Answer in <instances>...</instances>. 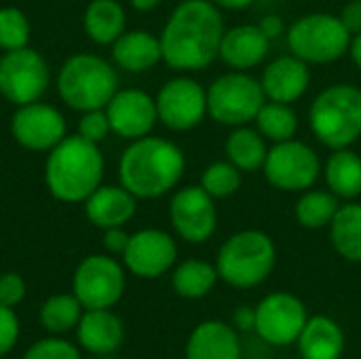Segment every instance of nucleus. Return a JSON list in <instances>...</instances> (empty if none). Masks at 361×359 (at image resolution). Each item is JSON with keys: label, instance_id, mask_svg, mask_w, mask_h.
Wrapping results in <instances>:
<instances>
[{"label": "nucleus", "instance_id": "nucleus-16", "mask_svg": "<svg viewBox=\"0 0 361 359\" xmlns=\"http://www.w3.org/2000/svg\"><path fill=\"white\" fill-rule=\"evenodd\" d=\"M178 258V245L171 235L159 229H144L131 235L123 254L125 267L144 279H154L167 273Z\"/></svg>", "mask_w": 361, "mask_h": 359}, {"label": "nucleus", "instance_id": "nucleus-33", "mask_svg": "<svg viewBox=\"0 0 361 359\" xmlns=\"http://www.w3.org/2000/svg\"><path fill=\"white\" fill-rule=\"evenodd\" d=\"M241 180H243L241 169H237L231 161H218L205 167L201 176V186L214 199H226L241 188Z\"/></svg>", "mask_w": 361, "mask_h": 359}, {"label": "nucleus", "instance_id": "nucleus-46", "mask_svg": "<svg viewBox=\"0 0 361 359\" xmlns=\"http://www.w3.org/2000/svg\"><path fill=\"white\" fill-rule=\"evenodd\" d=\"M104 359H114V358H104Z\"/></svg>", "mask_w": 361, "mask_h": 359}, {"label": "nucleus", "instance_id": "nucleus-7", "mask_svg": "<svg viewBox=\"0 0 361 359\" xmlns=\"http://www.w3.org/2000/svg\"><path fill=\"white\" fill-rule=\"evenodd\" d=\"M349 30L341 17L330 13L305 15L288 30V47L292 55L307 63H332L349 51Z\"/></svg>", "mask_w": 361, "mask_h": 359}, {"label": "nucleus", "instance_id": "nucleus-22", "mask_svg": "<svg viewBox=\"0 0 361 359\" xmlns=\"http://www.w3.org/2000/svg\"><path fill=\"white\" fill-rule=\"evenodd\" d=\"M76 336L89 353L110 355L123 345L125 326L110 309H87L78 322Z\"/></svg>", "mask_w": 361, "mask_h": 359}, {"label": "nucleus", "instance_id": "nucleus-12", "mask_svg": "<svg viewBox=\"0 0 361 359\" xmlns=\"http://www.w3.org/2000/svg\"><path fill=\"white\" fill-rule=\"evenodd\" d=\"M154 102L159 121L171 131L195 129L207 114V89L188 76L167 80Z\"/></svg>", "mask_w": 361, "mask_h": 359}, {"label": "nucleus", "instance_id": "nucleus-35", "mask_svg": "<svg viewBox=\"0 0 361 359\" xmlns=\"http://www.w3.org/2000/svg\"><path fill=\"white\" fill-rule=\"evenodd\" d=\"M23 359H80L74 345L61 339H44L27 349Z\"/></svg>", "mask_w": 361, "mask_h": 359}, {"label": "nucleus", "instance_id": "nucleus-20", "mask_svg": "<svg viewBox=\"0 0 361 359\" xmlns=\"http://www.w3.org/2000/svg\"><path fill=\"white\" fill-rule=\"evenodd\" d=\"M271 49V38L260 30V25H235L224 32L220 44V59L239 72L256 68Z\"/></svg>", "mask_w": 361, "mask_h": 359}, {"label": "nucleus", "instance_id": "nucleus-32", "mask_svg": "<svg viewBox=\"0 0 361 359\" xmlns=\"http://www.w3.org/2000/svg\"><path fill=\"white\" fill-rule=\"evenodd\" d=\"M80 317H82V305L76 296L70 294L51 296L40 309V322L53 334H63L72 330L74 326H78Z\"/></svg>", "mask_w": 361, "mask_h": 359}, {"label": "nucleus", "instance_id": "nucleus-43", "mask_svg": "<svg viewBox=\"0 0 361 359\" xmlns=\"http://www.w3.org/2000/svg\"><path fill=\"white\" fill-rule=\"evenodd\" d=\"M214 2L218 8H226V11H241V8H247L254 0H209Z\"/></svg>", "mask_w": 361, "mask_h": 359}, {"label": "nucleus", "instance_id": "nucleus-30", "mask_svg": "<svg viewBox=\"0 0 361 359\" xmlns=\"http://www.w3.org/2000/svg\"><path fill=\"white\" fill-rule=\"evenodd\" d=\"M254 123L260 135L273 144L292 140L298 131V114L294 112V108L290 104L271 102V99L262 104Z\"/></svg>", "mask_w": 361, "mask_h": 359}, {"label": "nucleus", "instance_id": "nucleus-19", "mask_svg": "<svg viewBox=\"0 0 361 359\" xmlns=\"http://www.w3.org/2000/svg\"><path fill=\"white\" fill-rule=\"evenodd\" d=\"M243 347L239 330L233 326L209 320L199 324L186 343V359H241Z\"/></svg>", "mask_w": 361, "mask_h": 359}, {"label": "nucleus", "instance_id": "nucleus-42", "mask_svg": "<svg viewBox=\"0 0 361 359\" xmlns=\"http://www.w3.org/2000/svg\"><path fill=\"white\" fill-rule=\"evenodd\" d=\"M260 30L273 40V38H277L281 32H283V21H281V17H277V15H267L260 23Z\"/></svg>", "mask_w": 361, "mask_h": 359}, {"label": "nucleus", "instance_id": "nucleus-17", "mask_svg": "<svg viewBox=\"0 0 361 359\" xmlns=\"http://www.w3.org/2000/svg\"><path fill=\"white\" fill-rule=\"evenodd\" d=\"M106 114L112 131L127 140L148 135L159 121L154 97L140 89L116 91L106 106Z\"/></svg>", "mask_w": 361, "mask_h": 359}, {"label": "nucleus", "instance_id": "nucleus-5", "mask_svg": "<svg viewBox=\"0 0 361 359\" xmlns=\"http://www.w3.org/2000/svg\"><path fill=\"white\" fill-rule=\"evenodd\" d=\"M309 123L315 138L332 148H351L361 138V89L338 83L324 89L311 104Z\"/></svg>", "mask_w": 361, "mask_h": 359}, {"label": "nucleus", "instance_id": "nucleus-13", "mask_svg": "<svg viewBox=\"0 0 361 359\" xmlns=\"http://www.w3.org/2000/svg\"><path fill=\"white\" fill-rule=\"evenodd\" d=\"M125 292V271L110 256H89L74 273V296L85 309H110Z\"/></svg>", "mask_w": 361, "mask_h": 359}, {"label": "nucleus", "instance_id": "nucleus-15", "mask_svg": "<svg viewBox=\"0 0 361 359\" xmlns=\"http://www.w3.org/2000/svg\"><path fill=\"white\" fill-rule=\"evenodd\" d=\"M11 133L23 148L44 152L66 138V121L53 106L32 102L17 108L11 118Z\"/></svg>", "mask_w": 361, "mask_h": 359}, {"label": "nucleus", "instance_id": "nucleus-37", "mask_svg": "<svg viewBox=\"0 0 361 359\" xmlns=\"http://www.w3.org/2000/svg\"><path fill=\"white\" fill-rule=\"evenodd\" d=\"M19 339V322L11 307L0 305V358L6 355Z\"/></svg>", "mask_w": 361, "mask_h": 359}, {"label": "nucleus", "instance_id": "nucleus-31", "mask_svg": "<svg viewBox=\"0 0 361 359\" xmlns=\"http://www.w3.org/2000/svg\"><path fill=\"white\" fill-rule=\"evenodd\" d=\"M341 207V201L330 190H305L296 203V220L300 226L319 231L328 229Z\"/></svg>", "mask_w": 361, "mask_h": 359}, {"label": "nucleus", "instance_id": "nucleus-2", "mask_svg": "<svg viewBox=\"0 0 361 359\" xmlns=\"http://www.w3.org/2000/svg\"><path fill=\"white\" fill-rule=\"evenodd\" d=\"M186 159L180 146L163 138H137L121 157L118 178L135 199L167 195L182 180Z\"/></svg>", "mask_w": 361, "mask_h": 359}, {"label": "nucleus", "instance_id": "nucleus-29", "mask_svg": "<svg viewBox=\"0 0 361 359\" xmlns=\"http://www.w3.org/2000/svg\"><path fill=\"white\" fill-rule=\"evenodd\" d=\"M218 279L220 275H218L216 264L192 258L176 267L171 286L178 296L186 300H199V298H205L216 288Z\"/></svg>", "mask_w": 361, "mask_h": 359}, {"label": "nucleus", "instance_id": "nucleus-11", "mask_svg": "<svg viewBox=\"0 0 361 359\" xmlns=\"http://www.w3.org/2000/svg\"><path fill=\"white\" fill-rule=\"evenodd\" d=\"M254 311V332L273 347L294 345L309 320L305 303L290 292H273L264 296Z\"/></svg>", "mask_w": 361, "mask_h": 359}, {"label": "nucleus", "instance_id": "nucleus-25", "mask_svg": "<svg viewBox=\"0 0 361 359\" xmlns=\"http://www.w3.org/2000/svg\"><path fill=\"white\" fill-rule=\"evenodd\" d=\"M328 190L338 199L355 201L361 195V157L351 148L334 150L324 167Z\"/></svg>", "mask_w": 361, "mask_h": 359}, {"label": "nucleus", "instance_id": "nucleus-18", "mask_svg": "<svg viewBox=\"0 0 361 359\" xmlns=\"http://www.w3.org/2000/svg\"><path fill=\"white\" fill-rule=\"evenodd\" d=\"M260 85H262L267 99L281 102V104H294L307 93V89L311 85L309 63L296 55L277 57L262 72Z\"/></svg>", "mask_w": 361, "mask_h": 359}, {"label": "nucleus", "instance_id": "nucleus-6", "mask_svg": "<svg viewBox=\"0 0 361 359\" xmlns=\"http://www.w3.org/2000/svg\"><path fill=\"white\" fill-rule=\"evenodd\" d=\"M57 91L72 110H99L106 108L112 95L118 91V78L106 59L91 53H78L61 66Z\"/></svg>", "mask_w": 361, "mask_h": 359}, {"label": "nucleus", "instance_id": "nucleus-38", "mask_svg": "<svg viewBox=\"0 0 361 359\" xmlns=\"http://www.w3.org/2000/svg\"><path fill=\"white\" fill-rule=\"evenodd\" d=\"M25 296V284L17 273H4L0 277V305L17 307Z\"/></svg>", "mask_w": 361, "mask_h": 359}, {"label": "nucleus", "instance_id": "nucleus-34", "mask_svg": "<svg viewBox=\"0 0 361 359\" xmlns=\"http://www.w3.org/2000/svg\"><path fill=\"white\" fill-rule=\"evenodd\" d=\"M30 40V21L27 17L13 6L0 8V49L15 51L27 47Z\"/></svg>", "mask_w": 361, "mask_h": 359}, {"label": "nucleus", "instance_id": "nucleus-41", "mask_svg": "<svg viewBox=\"0 0 361 359\" xmlns=\"http://www.w3.org/2000/svg\"><path fill=\"white\" fill-rule=\"evenodd\" d=\"M235 324H237V330H254V324H256V311L250 309V307H241L237 309L235 313Z\"/></svg>", "mask_w": 361, "mask_h": 359}, {"label": "nucleus", "instance_id": "nucleus-28", "mask_svg": "<svg viewBox=\"0 0 361 359\" xmlns=\"http://www.w3.org/2000/svg\"><path fill=\"white\" fill-rule=\"evenodd\" d=\"M226 154L228 161L243 174L258 171L264 167L269 154L267 140L260 135L258 129H250L245 125L235 127V131L226 140Z\"/></svg>", "mask_w": 361, "mask_h": 359}, {"label": "nucleus", "instance_id": "nucleus-24", "mask_svg": "<svg viewBox=\"0 0 361 359\" xmlns=\"http://www.w3.org/2000/svg\"><path fill=\"white\" fill-rule=\"evenodd\" d=\"M112 57L127 72H146L163 59L161 40L144 30L125 32L112 44Z\"/></svg>", "mask_w": 361, "mask_h": 359}, {"label": "nucleus", "instance_id": "nucleus-44", "mask_svg": "<svg viewBox=\"0 0 361 359\" xmlns=\"http://www.w3.org/2000/svg\"><path fill=\"white\" fill-rule=\"evenodd\" d=\"M349 55H351V59H353V63L357 66L361 70V32L360 34H355V36H351V44H349Z\"/></svg>", "mask_w": 361, "mask_h": 359}, {"label": "nucleus", "instance_id": "nucleus-21", "mask_svg": "<svg viewBox=\"0 0 361 359\" xmlns=\"http://www.w3.org/2000/svg\"><path fill=\"white\" fill-rule=\"evenodd\" d=\"M135 201L137 199L125 186H99L87 197L85 212L97 229H116L133 218Z\"/></svg>", "mask_w": 361, "mask_h": 359}, {"label": "nucleus", "instance_id": "nucleus-40", "mask_svg": "<svg viewBox=\"0 0 361 359\" xmlns=\"http://www.w3.org/2000/svg\"><path fill=\"white\" fill-rule=\"evenodd\" d=\"M129 239L131 235H127L123 231V226H116V229H106V235H104V245L110 254H125L127 245H129Z\"/></svg>", "mask_w": 361, "mask_h": 359}, {"label": "nucleus", "instance_id": "nucleus-23", "mask_svg": "<svg viewBox=\"0 0 361 359\" xmlns=\"http://www.w3.org/2000/svg\"><path fill=\"white\" fill-rule=\"evenodd\" d=\"M296 343L302 359H341L347 347L343 328L328 315L309 317Z\"/></svg>", "mask_w": 361, "mask_h": 359}, {"label": "nucleus", "instance_id": "nucleus-8", "mask_svg": "<svg viewBox=\"0 0 361 359\" xmlns=\"http://www.w3.org/2000/svg\"><path fill=\"white\" fill-rule=\"evenodd\" d=\"M264 102L260 80L239 70L218 76L207 89V114L228 127L252 123Z\"/></svg>", "mask_w": 361, "mask_h": 359}, {"label": "nucleus", "instance_id": "nucleus-45", "mask_svg": "<svg viewBox=\"0 0 361 359\" xmlns=\"http://www.w3.org/2000/svg\"><path fill=\"white\" fill-rule=\"evenodd\" d=\"M161 4V0H131V6L137 11H152Z\"/></svg>", "mask_w": 361, "mask_h": 359}, {"label": "nucleus", "instance_id": "nucleus-36", "mask_svg": "<svg viewBox=\"0 0 361 359\" xmlns=\"http://www.w3.org/2000/svg\"><path fill=\"white\" fill-rule=\"evenodd\" d=\"M110 131H112V127H110V121H108V114L104 108L82 112V118L78 123V135H82L85 140H89L93 144H99L102 140H106V135Z\"/></svg>", "mask_w": 361, "mask_h": 359}, {"label": "nucleus", "instance_id": "nucleus-1", "mask_svg": "<svg viewBox=\"0 0 361 359\" xmlns=\"http://www.w3.org/2000/svg\"><path fill=\"white\" fill-rule=\"evenodd\" d=\"M224 32L222 8L209 0H184L159 36L163 59L173 70H203L218 59Z\"/></svg>", "mask_w": 361, "mask_h": 359}, {"label": "nucleus", "instance_id": "nucleus-3", "mask_svg": "<svg viewBox=\"0 0 361 359\" xmlns=\"http://www.w3.org/2000/svg\"><path fill=\"white\" fill-rule=\"evenodd\" d=\"M104 157L97 144L82 135H66L49 150L44 182L49 193L66 203H80L102 186Z\"/></svg>", "mask_w": 361, "mask_h": 359}, {"label": "nucleus", "instance_id": "nucleus-14", "mask_svg": "<svg viewBox=\"0 0 361 359\" xmlns=\"http://www.w3.org/2000/svg\"><path fill=\"white\" fill-rule=\"evenodd\" d=\"M169 220L184 241L205 243L218 226L214 197L201 184L180 188L169 203Z\"/></svg>", "mask_w": 361, "mask_h": 359}, {"label": "nucleus", "instance_id": "nucleus-10", "mask_svg": "<svg viewBox=\"0 0 361 359\" xmlns=\"http://www.w3.org/2000/svg\"><path fill=\"white\" fill-rule=\"evenodd\" d=\"M49 87V66L34 49L6 51L0 59V95L11 104L38 102Z\"/></svg>", "mask_w": 361, "mask_h": 359}, {"label": "nucleus", "instance_id": "nucleus-26", "mask_svg": "<svg viewBox=\"0 0 361 359\" xmlns=\"http://www.w3.org/2000/svg\"><path fill=\"white\" fill-rule=\"evenodd\" d=\"M85 32L97 44H114L125 34V11L116 0H91L85 11Z\"/></svg>", "mask_w": 361, "mask_h": 359}, {"label": "nucleus", "instance_id": "nucleus-39", "mask_svg": "<svg viewBox=\"0 0 361 359\" xmlns=\"http://www.w3.org/2000/svg\"><path fill=\"white\" fill-rule=\"evenodd\" d=\"M341 21L345 23V28L349 30L351 36L361 32V0H351L343 6L341 11Z\"/></svg>", "mask_w": 361, "mask_h": 359}, {"label": "nucleus", "instance_id": "nucleus-9", "mask_svg": "<svg viewBox=\"0 0 361 359\" xmlns=\"http://www.w3.org/2000/svg\"><path fill=\"white\" fill-rule=\"evenodd\" d=\"M262 171L273 188L283 193H305L317 182L322 163L309 144L292 138L269 148Z\"/></svg>", "mask_w": 361, "mask_h": 359}, {"label": "nucleus", "instance_id": "nucleus-27", "mask_svg": "<svg viewBox=\"0 0 361 359\" xmlns=\"http://www.w3.org/2000/svg\"><path fill=\"white\" fill-rule=\"evenodd\" d=\"M328 229L336 254L349 262H361V203L341 205Z\"/></svg>", "mask_w": 361, "mask_h": 359}, {"label": "nucleus", "instance_id": "nucleus-4", "mask_svg": "<svg viewBox=\"0 0 361 359\" xmlns=\"http://www.w3.org/2000/svg\"><path fill=\"white\" fill-rule=\"evenodd\" d=\"M277 264L275 241L256 229L231 235L216 258V269L222 281L237 290H252L264 284Z\"/></svg>", "mask_w": 361, "mask_h": 359}]
</instances>
